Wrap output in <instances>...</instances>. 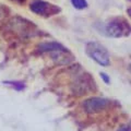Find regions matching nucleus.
Masks as SVG:
<instances>
[{
    "label": "nucleus",
    "mask_w": 131,
    "mask_h": 131,
    "mask_svg": "<svg viewBox=\"0 0 131 131\" xmlns=\"http://www.w3.org/2000/svg\"><path fill=\"white\" fill-rule=\"evenodd\" d=\"M106 36L113 38L126 37L131 34V25L122 16H115L109 19L103 25V31Z\"/></svg>",
    "instance_id": "nucleus-1"
},
{
    "label": "nucleus",
    "mask_w": 131,
    "mask_h": 131,
    "mask_svg": "<svg viewBox=\"0 0 131 131\" xmlns=\"http://www.w3.org/2000/svg\"><path fill=\"white\" fill-rule=\"evenodd\" d=\"M85 54L92 60H94L97 64L102 67H108L110 66V56L103 44L98 42H90L85 46Z\"/></svg>",
    "instance_id": "nucleus-2"
},
{
    "label": "nucleus",
    "mask_w": 131,
    "mask_h": 131,
    "mask_svg": "<svg viewBox=\"0 0 131 131\" xmlns=\"http://www.w3.org/2000/svg\"><path fill=\"white\" fill-rule=\"evenodd\" d=\"M30 9L33 13L45 16V18L58 14L61 12L60 7L52 5L50 2L44 1V0H32L30 3Z\"/></svg>",
    "instance_id": "nucleus-3"
},
{
    "label": "nucleus",
    "mask_w": 131,
    "mask_h": 131,
    "mask_svg": "<svg viewBox=\"0 0 131 131\" xmlns=\"http://www.w3.org/2000/svg\"><path fill=\"white\" fill-rule=\"evenodd\" d=\"M109 101L104 97H91L83 102V108L89 114H96L108 106Z\"/></svg>",
    "instance_id": "nucleus-4"
},
{
    "label": "nucleus",
    "mask_w": 131,
    "mask_h": 131,
    "mask_svg": "<svg viewBox=\"0 0 131 131\" xmlns=\"http://www.w3.org/2000/svg\"><path fill=\"white\" fill-rule=\"evenodd\" d=\"M39 51L42 52H68L69 50L63 45L56 42H49V43H43L38 46Z\"/></svg>",
    "instance_id": "nucleus-5"
},
{
    "label": "nucleus",
    "mask_w": 131,
    "mask_h": 131,
    "mask_svg": "<svg viewBox=\"0 0 131 131\" xmlns=\"http://www.w3.org/2000/svg\"><path fill=\"white\" fill-rule=\"evenodd\" d=\"M71 1V5L75 8L77 10H84L86 9L89 3L86 0H70Z\"/></svg>",
    "instance_id": "nucleus-6"
},
{
    "label": "nucleus",
    "mask_w": 131,
    "mask_h": 131,
    "mask_svg": "<svg viewBox=\"0 0 131 131\" xmlns=\"http://www.w3.org/2000/svg\"><path fill=\"white\" fill-rule=\"evenodd\" d=\"M6 84H10L12 85L13 88H15L18 91H20V90L24 89V84L22 83V82H6Z\"/></svg>",
    "instance_id": "nucleus-7"
},
{
    "label": "nucleus",
    "mask_w": 131,
    "mask_h": 131,
    "mask_svg": "<svg viewBox=\"0 0 131 131\" xmlns=\"http://www.w3.org/2000/svg\"><path fill=\"white\" fill-rule=\"evenodd\" d=\"M100 75H101V78H102V80L104 81V83H105V84H109V83H110V78H109V75L107 74V73L101 72V73H100Z\"/></svg>",
    "instance_id": "nucleus-8"
},
{
    "label": "nucleus",
    "mask_w": 131,
    "mask_h": 131,
    "mask_svg": "<svg viewBox=\"0 0 131 131\" xmlns=\"http://www.w3.org/2000/svg\"><path fill=\"white\" fill-rule=\"evenodd\" d=\"M127 13H128V15H129V18L131 19V7H129L128 9H127Z\"/></svg>",
    "instance_id": "nucleus-9"
},
{
    "label": "nucleus",
    "mask_w": 131,
    "mask_h": 131,
    "mask_svg": "<svg viewBox=\"0 0 131 131\" xmlns=\"http://www.w3.org/2000/svg\"><path fill=\"white\" fill-rule=\"evenodd\" d=\"M14 1H18V2H20V3H23L25 0H14Z\"/></svg>",
    "instance_id": "nucleus-10"
},
{
    "label": "nucleus",
    "mask_w": 131,
    "mask_h": 131,
    "mask_svg": "<svg viewBox=\"0 0 131 131\" xmlns=\"http://www.w3.org/2000/svg\"><path fill=\"white\" fill-rule=\"evenodd\" d=\"M130 71H131V64H130Z\"/></svg>",
    "instance_id": "nucleus-11"
}]
</instances>
